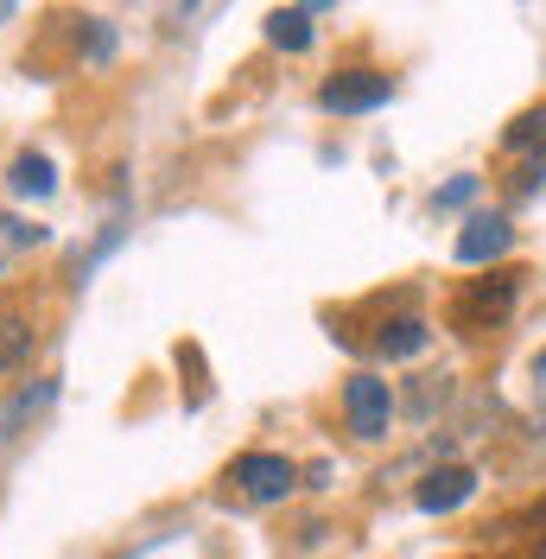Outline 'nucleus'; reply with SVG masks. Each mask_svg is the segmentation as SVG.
I'll list each match as a JSON object with an SVG mask.
<instances>
[{
  "label": "nucleus",
  "instance_id": "nucleus-1",
  "mask_svg": "<svg viewBox=\"0 0 546 559\" xmlns=\"http://www.w3.org/2000/svg\"><path fill=\"white\" fill-rule=\"evenodd\" d=\"M229 484H241L248 502H280L286 489L299 484V464L280 457V452H241L236 464H229Z\"/></svg>",
  "mask_w": 546,
  "mask_h": 559
},
{
  "label": "nucleus",
  "instance_id": "nucleus-2",
  "mask_svg": "<svg viewBox=\"0 0 546 559\" xmlns=\"http://www.w3.org/2000/svg\"><path fill=\"white\" fill-rule=\"evenodd\" d=\"M343 414L356 439H388V419H394V394L381 376H349L343 382Z\"/></svg>",
  "mask_w": 546,
  "mask_h": 559
},
{
  "label": "nucleus",
  "instance_id": "nucleus-3",
  "mask_svg": "<svg viewBox=\"0 0 546 559\" xmlns=\"http://www.w3.org/2000/svg\"><path fill=\"white\" fill-rule=\"evenodd\" d=\"M394 96V83L381 76V70H337V76H324V90H318V103L331 108V115H369Z\"/></svg>",
  "mask_w": 546,
  "mask_h": 559
},
{
  "label": "nucleus",
  "instance_id": "nucleus-4",
  "mask_svg": "<svg viewBox=\"0 0 546 559\" xmlns=\"http://www.w3.org/2000/svg\"><path fill=\"white\" fill-rule=\"evenodd\" d=\"M514 248V223L509 216H496V210H483L464 223V236H458V261L464 267H483V261H502Z\"/></svg>",
  "mask_w": 546,
  "mask_h": 559
},
{
  "label": "nucleus",
  "instance_id": "nucleus-5",
  "mask_svg": "<svg viewBox=\"0 0 546 559\" xmlns=\"http://www.w3.org/2000/svg\"><path fill=\"white\" fill-rule=\"evenodd\" d=\"M471 496H477V471H471V464H439L426 484L413 489V502H419L426 515H451V509H464Z\"/></svg>",
  "mask_w": 546,
  "mask_h": 559
},
{
  "label": "nucleus",
  "instance_id": "nucleus-6",
  "mask_svg": "<svg viewBox=\"0 0 546 559\" xmlns=\"http://www.w3.org/2000/svg\"><path fill=\"white\" fill-rule=\"evenodd\" d=\"M223 7H229V0H159V26H166L171 38L178 33H204Z\"/></svg>",
  "mask_w": 546,
  "mask_h": 559
},
{
  "label": "nucleus",
  "instance_id": "nucleus-7",
  "mask_svg": "<svg viewBox=\"0 0 546 559\" xmlns=\"http://www.w3.org/2000/svg\"><path fill=\"white\" fill-rule=\"evenodd\" d=\"M261 26H268V45H280V51H311V13L306 7H273Z\"/></svg>",
  "mask_w": 546,
  "mask_h": 559
},
{
  "label": "nucleus",
  "instance_id": "nucleus-8",
  "mask_svg": "<svg viewBox=\"0 0 546 559\" xmlns=\"http://www.w3.org/2000/svg\"><path fill=\"white\" fill-rule=\"evenodd\" d=\"M7 185H13L20 198H51V191H58V173H51L45 153H20V159L7 166Z\"/></svg>",
  "mask_w": 546,
  "mask_h": 559
},
{
  "label": "nucleus",
  "instance_id": "nucleus-9",
  "mask_svg": "<svg viewBox=\"0 0 546 559\" xmlns=\"http://www.w3.org/2000/svg\"><path fill=\"white\" fill-rule=\"evenodd\" d=\"M426 318H394V324H381V356H419L426 349Z\"/></svg>",
  "mask_w": 546,
  "mask_h": 559
},
{
  "label": "nucleus",
  "instance_id": "nucleus-10",
  "mask_svg": "<svg viewBox=\"0 0 546 559\" xmlns=\"http://www.w3.org/2000/svg\"><path fill=\"white\" fill-rule=\"evenodd\" d=\"M514 306V280H496V286H477L464 306H458V318L471 324V318H502Z\"/></svg>",
  "mask_w": 546,
  "mask_h": 559
},
{
  "label": "nucleus",
  "instance_id": "nucleus-11",
  "mask_svg": "<svg viewBox=\"0 0 546 559\" xmlns=\"http://www.w3.org/2000/svg\"><path fill=\"white\" fill-rule=\"evenodd\" d=\"M33 349V318L26 312H0V369H13Z\"/></svg>",
  "mask_w": 546,
  "mask_h": 559
},
{
  "label": "nucleus",
  "instance_id": "nucleus-12",
  "mask_svg": "<svg viewBox=\"0 0 546 559\" xmlns=\"http://www.w3.org/2000/svg\"><path fill=\"white\" fill-rule=\"evenodd\" d=\"M76 51H83L90 64H108V58H115V26H108V20H76Z\"/></svg>",
  "mask_w": 546,
  "mask_h": 559
},
{
  "label": "nucleus",
  "instance_id": "nucleus-13",
  "mask_svg": "<svg viewBox=\"0 0 546 559\" xmlns=\"http://www.w3.org/2000/svg\"><path fill=\"white\" fill-rule=\"evenodd\" d=\"M541 134H546V108H527V115H514V121H509L502 146H534Z\"/></svg>",
  "mask_w": 546,
  "mask_h": 559
},
{
  "label": "nucleus",
  "instance_id": "nucleus-14",
  "mask_svg": "<svg viewBox=\"0 0 546 559\" xmlns=\"http://www.w3.org/2000/svg\"><path fill=\"white\" fill-rule=\"evenodd\" d=\"M471 191H477V178H451V185H444V191H439V204H464Z\"/></svg>",
  "mask_w": 546,
  "mask_h": 559
},
{
  "label": "nucleus",
  "instance_id": "nucleus-15",
  "mask_svg": "<svg viewBox=\"0 0 546 559\" xmlns=\"http://www.w3.org/2000/svg\"><path fill=\"white\" fill-rule=\"evenodd\" d=\"M541 173H546V146H541V153H534V166L521 173V191H527V185H534V178H541Z\"/></svg>",
  "mask_w": 546,
  "mask_h": 559
},
{
  "label": "nucleus",
  "instance_id": "nucleus-16",
  "mask_svg": "<svg viewBox=\"0 0 546 559\" xmlns=\"http://www.w3.org/2000/svg\"><path fill=\"white\" fill-rule=\"evenodd\" d=\"M534 376H541V382H546V349H541V356H534Z\"/></svg>",
  "mask_w": 546,
  "mask_h": 559
},
{
  "label": "nucleus",
  "instance_id": "nucleus-17",
  "mask_svg": "<svg viewBox=\"0 0 546 559\" xmlns=\"http://www.w3.org/2000/svg\"><path fill=\"white\" fill-rule=\"evenodd\" d=\"M299 7H306V13H318V7H331V0H299Z\"/></svg>",
  "mask_w": 546,
  "mask_h": 559
},
{
  "label": "nucleus",
  "instance_id": "nucleus-18",
  "mask_svg": "<svg viewBox=\"0 0 546 559\" xmlns=\"http://www.w3.org/2000/svg\"><path fill=\"white\" fill-rule=\"evenodd\" d=\"M534 559H546V534H541V547H534Z\"/></svg>",
  "mask_w": 546,
  "mask_h": 559
},
{
  "label": "nucleus",
  "instance_id": "nucleus-19",
  "mask_svg": "<svg viewBox=\"0 0 546 559\" xmlns=\"http://www.w3.org/2000/svg\"><path fill=\"white\" fill-rule=\"evenodd\" d=\"M0 261H7V229H0Z\"/></svg>",
  "mask_w": 546,
  "mask_h": 559
}]
</instances>
